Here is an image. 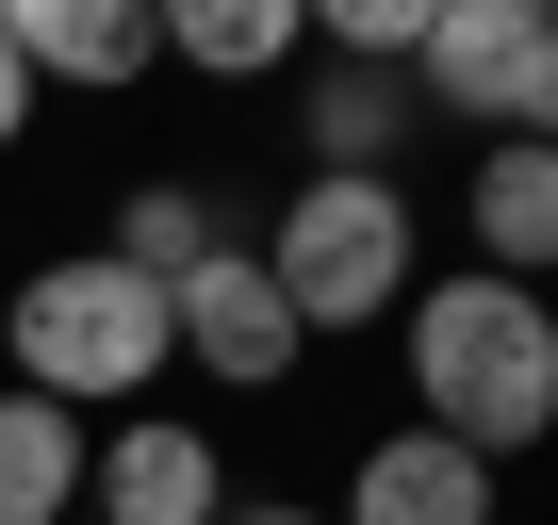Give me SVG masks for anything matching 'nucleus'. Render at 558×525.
I'll return each instance as SVG.
<instances>
[{
    "mask_svg": "<svg viewBox=\"0 0 558 525\" xmlns=\"http://www.w3.org/2000/svg\"><path fill=\"white\" fill-rule=\"evenodd\" d=\"M395 345H411V427H444L460 460H525L558 427V296L493 280V262L411 280Z\"/></svg>",
    "mask_w": 558,
    "mask_h": 525,
    "instance_id": "nucleus-1",
    "label": "nucleus"
},
{
    "mask_svg": "<svg viewBox=\"0 0 558 525\" xmlns=\"http://www.w3.org/2000/svg\"><path fill=\"white\" fill-rule=\"evenodd\" d=\"M0 345H17V394L83 411V394H165V280H132L116 246H66L0 296Z\"/></svg>",
    "mask_w": 558,
    "mask_h": 525,
    "instance_id": "nucleus-2",
    "label": "nucleus"
},
{
    "mask_svg": "<svg viewBox=\"0 0 558 525\" xmlns=\"http://www.w3.org/2000/svg\"><path fill=\"white\" fill-rule=\"evenodd\" d=\"M246 262L279 280L296 345H329V329L411 313V280H427V230H411V181H296V197H279V230H263Z\"/></svg>",
    "mask_w": 558,
    "mask_h": 525,
    "instance_id": "nucleus-3",
    "label": "nucleus"
},
{
    "mask_svg": "<svg viewBox=\"0 0 558 525\" xmlns=\"http://www.w3.org/2000/svg\"><path fill=\"white\" fill-rule=\"evenodd\" d=\"M165 345H181L214 394H279V378L313 362V345H296V313H279V280H263L230 230H214V262H181V280H165Z\"/></svg>",
    "mask_w": 558,
    "mask_h": 525,
    "instance_id": "nucleus-4",
    "label": "nucleus"
},
{
    "mask_svg": "<svg viewBox=\"0 0 558 525\" xmlns=\"http://www.w3.org/2000/svg\"><path fill=\"white\" fill-rule=\"evenodd\" d=\"M99 525H230V476H214V427L197 411H116V443L83 460Z\"/></svg>",
    "mask_w": 558,
    "mask_h": 525,
    "instance_id": "nucleus-5",
    "label": "nucleus"
},
{
    "mask_svg": "<svg viewBox=\"0 0 558 525\" xmlns=\"http://www.w3.org/2000/svg\"><path fill=\"white\" fill-rule=\"evenodd\" d=\"M525 50H542V0H427V34H411V115L493 132L509 83H525Z\"/></svg>",
    "mask_w": 558,
    "mask_h": 525,
    "instance_id": "nucleus-6",
    "label": "nucleus"
},
{
    "mask_svg": "<svg viewBox=\"0 0 558 525\" xmlns=\"http://www.w3.org/2000/svg\"><path fill=\"white\" fill-rule=\"evenodd\" d=\"M0 34H17V66H34V83L116 99V83H148V66H165V0H0Z\"/></svg>",
    "mask_w": 558,
    "mask_h": 525,
    "instance_id": "nucleus-7",
    "label": "nucleus"
},
{
    "mask_svg": "<svg viewBox=\"0 0 558 525\" xmlns=\"http://www.w3.org/2000/svg\"><path fill=\"white\" fill-rule=\"evenodd\" d=\"M345 525H493V460H460L444 427H378L345 460Z\"/></svg>",
    "mask_w": 558,
    "mask_h": 525,
    "instance_id": "nucleus-8",
    "label": "nucleus"
},
{
    "mask_svg": "<svg viewBox=\"0 0 558 525\" xmlns=\"http://www.w3.org/2000/svg\"><path fill=\"white\" fill-rule=\"evenodd\" d=\"M427 115H411V83L395 66H329L313 50V99H296V148H313V181H395V148H411Z\"/></svg>",
    "mask_w": 558,
    "mask_h": 525,
    "instance_id": "nucleus-9",
    "label": "nucleus"
},
{
    "mask_svg": "<svg viewBox=\"0 0 558 525\" xmlns=\"http://www.w3.org/2000/svg\"><path fill=\"white\" fill-rule=\"evenodd\" d=\"M165 66L279 83V66H313V0H165Z\"/></svg>",
    "mask_w": 558,
    "mask_h": 525,
    "instance_id": "nucleus-10",
    "label": "nucleus"
},
{
    "mask_svg": "<svg viewBox=\"0 0 558 525\" xmlns=\"http://www.w3.org/2000/svg\"><path fill=\"white\" fill-rule=\"evenodd\" d=\"M476 262L542 296V262H558V148H476Z\"/></svg>",
    "mask_w": 558,
    "mask_h": 525,
    "instance_id": "nucleus-11",
    "label": "nucleus"
},
{
    "mask_svg": "<svg viewBox=\"0 0 558 525\" xmlns=\"http://www.w3.org/2000/svg\"><path fill=\"white\" fill-rule=\"evenodd\" d=\"M83 509V411L0 394V525H66Z\"/></svg>",
    "mask_w": 558,
    "mask_h": 525,
    "instance_id": "nucleus-12",
    "label": "nucleus"
},
{
    "mask_svg": "<svg viewBox=\"0 0 558 525\" xmlns=\"http://www.w3.org/2000/svg\"><path fill=\"white\" fill-rule=\"evenodd\" d=\"M99 246L132 262V280H181V262H214V197H197V181H132Z\"/></svg>",
    "mask_w": 558,
    "mask_h": 525,
    "instance_id": "nucleus-13",
    "label": "nucleus"
},
{
    "mask_svg": "<svg viewBox=\"0 0 558 525\" xmlns=\"http://www.w3.org/2000/svg\"><path fill=\"white\" fill-rule=\"evenodd\" d=\"M493 148H558V17H542V50H525V83H509V115H493Z\"/></svg>",
    "mask_w": 558,
    "mask_h": 525,
    "instance_id": "nucleus-14",
    "label": "nucleus"
},
{
    "mask_svg": "<svg viewBox=\"0 0 558 525\" xmlns=\"http://www.w3.org/2000/svg\"><path fill=\"white\" fill-rule=\"evenodd\" d=\"M34 132V66H17V34H0V148Z\"/></svg>",
    "mask_w": 558,
    "mask_h": 525,
    "instance_id": "nucleus-15",
    "label": "nucleus"
},
{
    "mask_svg": "<svg viewBox=\"0 0 558 525\" xmlns=\"http://www.w3.org/2000/svg\"><path fill=\"white\" fill-rule=\"evenodd\" d=\"M230 525H329V509H279V492H263V509H230Z\"/></svg>",
    "mask_w": 558,
    "mask_h": 525,
    "instance_id": "nucleus-16",
    "label": "nucleus"
}]
</instances>
